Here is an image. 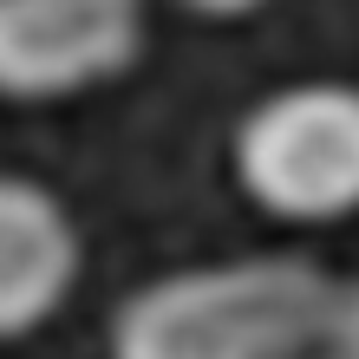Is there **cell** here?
Returning <instances> with one entry per match:
<instances>
[{
	"instance_id": "6da1fadb",
	"label": "cell",
	"mask_w": 359,
	"mask_h": 359,
	"mask_svg": "<svg viewBox=\"0 0 359 359\" xmlns=\"http://www.w3.org/2000/svg\"><path fill=\"white\" fill-rule=\"evenodd\" d=\"M333 274L301 255L177 268L111 313V359H301L320 340Z\"/></svg>"
},
{
	"instance_id": "7a4b0ae2",
	"label": "cell",
	"mask_w": 359,
	"mask_h": 359,
	"mask_svg": "<svg viewBox=\"0 0 359 359\" xmlns=\"http://www.w3.org/2000/svg\"><path fill=\"white\" fill-rule=\"evenodd\" d=\"M236 183L274 222L359 216V86L301 79L236 124Z\"/></svg>"
},
{
	"instance_id": "3957f363",
	"label": "cell",
	"mask_w": 359,
	"mask_h": 359,
	"mask_svg": "<svg viewBox=\"0 0 359 359\" xmlns=\"http://www.w3.org/2000/svg\"><path fill=\"white\" fill-rule=\"evenodd\" d=\"M144 53V0H0V98L39 104L118 79Z\"/></svg>"
},
{
	"instance_id": "277c9868",
	"label": "cell",
	"mask_w": 359,
	"mask_h": 359,
	"mask_svg": "<svg viewBox=\"0 0 359 359\" xmlns=\"http://www.w3.org/2000/svg\"><path fill=\"white\" fill-rule=\"evenodd\" d=\"M79 281V229L33 177H0V340H27Z\"/></svg>"
},
{
	"instance_id": "5b68a950",
	"label": "cell",
	"mask_w": 359,
	"mask_h": 359,
	"mask_svg": "<svg viewBox=\"0 0 359 359\" xmlns=\"http://www.w3.org/2000/svg\"><path fill=\"white\" fill-rule=\"evenodd\" d=\"M313 359H359V281H333Z\"/></svg>"
},
{
	"instance_id": "8992f818",
	"label": "cell",
	"mask_w": 359,
	"mask_h": 359,
	"mask_svg": "<svg viewBox=\"0 0 359 359\" xmlns=\"http://www.w3.org/2000/svg\"><path fill=\"white\" fill-rule=\"evenodd\" d=\"M189 13H203V20H242V13H262L268 0H183Z\"/></svg>"
},
{
	"instance_id": "52a82bcc",
	"label": "cell",
	"mask_w": 359,
	"mask_h": 359,
	"mask_svg": "<svg viewBox=\"0 0 359 359\" xmlns=\"http://www.w3.org/2000/svg\"><path fill=\"white\" fill-rule=\"evenodd\" d=\"M301 359H313V353H301Z\"/></svg>"
}]
</instances>
